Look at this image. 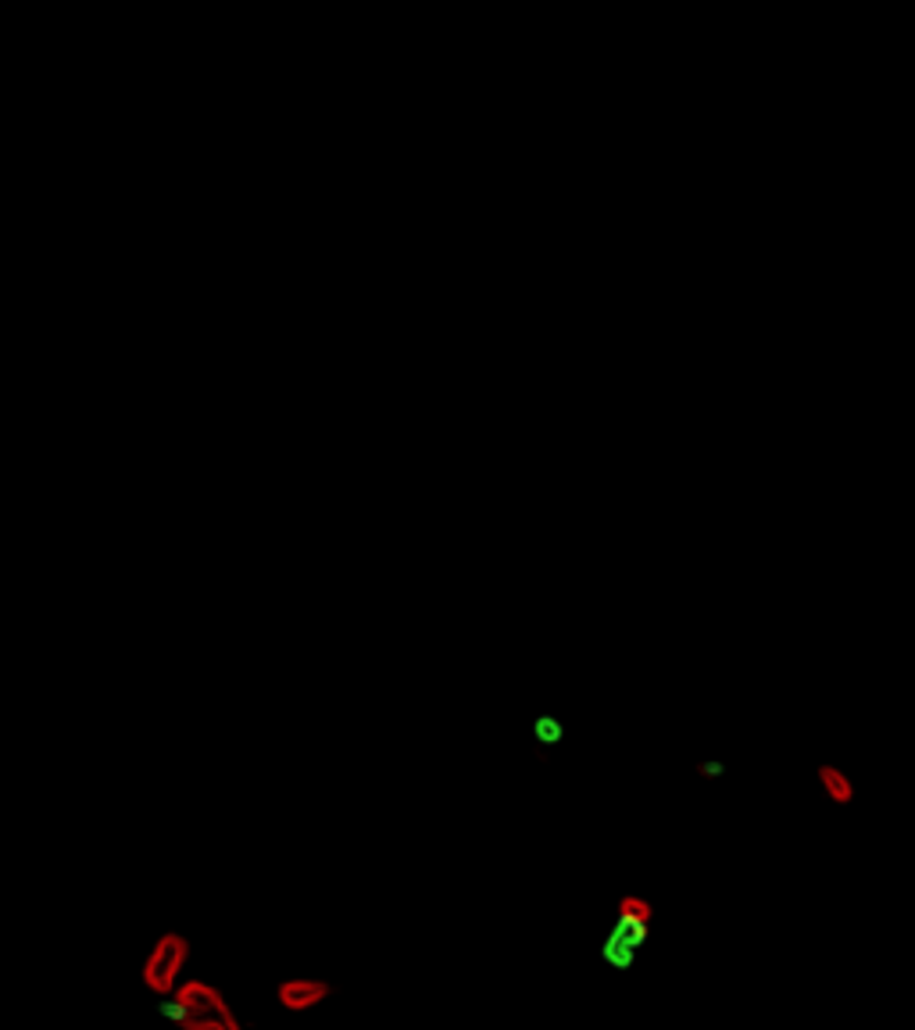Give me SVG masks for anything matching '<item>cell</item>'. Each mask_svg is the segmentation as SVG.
Returning <instances> with one entry per match:
<instances>
[{
    "mask_svg": "<svg viewBox=\"0 0 915 1030\" xmlns=\"http://www.w3.org/2000/svg\"><path fill=\"white\" fill-rule=\"evenodd\" d=\"M816 780H819V787H822L826 798H830L833 805H840V808H848L854 798H859V784L851 780V773H844L840 766H833V762H819V766H816Z\"/></svg>",
    "mask_w": 915,
    "mask_h": 1030,
    "instance_id": "5b68a950",
    "label": "cell"
},
{
    "mask_svg": "<svg viewBox=\"0 0 915 1030\" xmlns=\"http://www.w3.org/2000/svg\"><path fill=\"white\" fill-rule=\"evenodd\" d=\"M333 984L322 977H287L276 984V1002L283 1012H293V1017H304V1012H315L322 1002H330Z\"/></svg>",
    "mask_w": 915,
    "mask_h": 1030,
    "instance_id": "277c9868",
    "label": "cell"
},
{
    "mask_svg": "<svg viewBox=\"0 0 915 1030\" xmlns=\"http://www.w3.org/2000/svg\"><path fill=\"white\" fill-rule=\"evenodd\" d=\"M172 998L183 1006V1020L175 1030H247L226 991L204 977H186Z\"/></svg>",
    "mask_w": 915,
    "mask_h": 1030,
    "instance_id": "6da1fadb",
    "label": "cell"
},
{
    "mask_svg": "<svg viewBox=\"0 0 915 1030\" xmlns=\"http://www.w3.org/2000/svg\"><path fill=\"white\" fill-rule=\"evenodd\" d=\"M194 959V941L183 931H165L154 937L151 952L143 955L140 980L154 998H172L186 980V963Z\"/></svg>",
    "mask_w": 915,
    "mask_h": 1030,
    "instance_id": "7a4b0ae2",
    "label": "cell"
},
{
    "mask_svg": "<svg viewBox=\"0 0 915 1030\" xmlns=\"http://www.w3.org/2000/svg\"><path fill=\"white\" fill-rule=\"evenodd\" d=\"M698 773H701L704 780H712V776H722V762H701V766H698Z\"/></svg>",
    "mask_w": 915,
    "mask_h": 1030,
    "instance_id": "ba28073f",
    "label": "cell"
},
{
    "mask_svg": "<svg viewBox=\"0 0 915 1030\" xmlns=\"http://www.w3.org/2000/svg\"><path fill=\"white\" fill-rule=\"evenodd\" d=\"M534 733H537V741H540V744H558V741L566 738V727L558 723L555 716H540L537 723H534Z\"/></svg>",
    "mask_w": 915,
    "mask_h": 1030,
    "instance_id": "52a82bcc",
    "label": "cell"
},
{
    "mask_svg": "<svg viewBox=\"0 0 915 1030\" xmlns=\"http://www.w3.org/2000/svg\"><path fill=\"white\" fill-rule=\"evenodd\" d=\"M655 931V902L644 899V894H618L615 899V920L609 926V941H618L633 952H640L647 941H652Z\"/></svg>",
    "mask_w": 915,
    "mask_h": 1030,
    "instance_id": "3957f363",
    "label": "cell"
},
{
    "mask_svg": "<svg viewBox=\"0 0 915 1030\" xmlns=\"http://www.w3.org/2000/svg\"><path fill=\"white\" fill-rule=\"evenodd\" d=\"M637 955L640 952H633V948L618 945V941H609V937H604V945H601V959L609 969H615V974H629V969L637 966Z\"/></svg>",
    "mask_w": 915,
    "mask_h": 1030,
    "instance_id": "8992f818",
    "label": "cell"
}]
</instances>
